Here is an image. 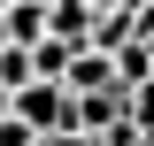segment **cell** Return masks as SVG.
Returning <instances> with one entry per match:
<instances>
[{"instance_id":"obj_5","label":"cell","mask_w":154,"mask_h":146,"mask_svg":"<svg viewBox=\"0 0 154 146\" xmlns=\"http://www.w3.org/2000/svg\"><path fill=\"white\" fill-rule=\"evenodd\" d=\"M100 146H146V131H139V123H131V115H116V123H108V131H100Z\"/></svg>"},{"instance_id":"obj_1","label":"cell","mask_w":154,"mask_h":146,"mask_svg":"<svg viewBox=\"0 0 154 146\" xmlns=\"http://www.w3.org/2000/svg\"><path fill=\"white\" fill-rule=\"evenodd\" d=\"M8 108H16L31 131H62L69 123V85H62V77H23V85L8 92Z\"/></svg>"},{"instance_id":"obj_4","label":"cell","mask_w":154,"mask_h":146,"mask_svg":"<svg viewBox=\"0 0 154 146\" xmlns=\"http://www.w3.org/2000/svg\"><path fill=\"white\" fill-rule=\"evenodd\" d=\"M0 146H38V131H31V123H23V115H16V108H0Z\"/></svg>"},{"instance_id":"obj_2","label":"cell","mask_w":154,"mask_h":146,"mask_svg":"<svg viewBox=\"0 0 154 146\" xmlns=\"http://www.w3.org/2000/svg\"><path fill=\"white\" fill-rule=\"evenodd\" d=\"M0 38H16V46L46 38V0H0Z\"/></svg>"},{"instance_id":"obj_3","label":"cell","mask_w":154,"mask_h":146,"mask_svg":"<svg viewBox=\"0 0 154 146\" xmlns=\"http://www.w3.org/2000/svg\"><path fill=\"white\" fill-rule=\"evenodd\" d=\"M108 62H116V85H139V77L154 69V38H116Z\"/></svg>"},{"instance_id":"obj_6","label":"cell","mask_w":154,"mask_h":146,"mask_svg":"<svg viewBox=\"0 0 154 146\" xmlns=\"http://www.w3.org/2000/svg\"><path fill=\"white\" fill-rule=\"evenodd\" d=\"M0 108H8V92H0Z\"/></svg>"}]
</instances>
